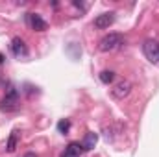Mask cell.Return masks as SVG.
<instances>
[{"mask_svg": "<svg viewBox=\"0 0 159 157\" xmlns=\"http://www.w3.org/2000/svg\"><path fill=\"white\" fill-rule=\"evenodd\" d=\"M122 44H124V37L120 34H109L100 41V50L102 52H111V50L120 48Z\"/></svg>", "mask_w": 159, "mask_h": 157, "instance_id": "obj_2", "label": "cell"}, {"mask_svg": "<svg viewBox=\"0 0 159 157\" xmlns=\"http://www.w3.org/2000/svg\"><path fill=\"white\" fill-rule=\"evenodd\" d=\"M24 157H37V155H35V154H26Z\"/></svg>", "mask_w": 159, "mask_h": 157, "instance_id": "obj_14", "label": "cell"}, {"mask_svg": "<svg viewBox=\"0 0 159 157\" xmlns=\"http://www.w3.org/2000/svg\"><path fill=\"white\" fill-rule=\"evenodd\" d=\"M17 142H19V131H11L9 139H7V144H6V152H15L17 150Z\"/></svg>", "mask_w": 159, "mask_h": 157, "instance_id": "obj_9", "label": "cell"}, {"mask_svg": "<svg viewBox=\"0 0 159 157\" xmlns=\"http://www.w3.org/2000/svg\"><path fill=\"white\" fill-rule=\"evenodd\" d=\"M67 152H70V154H76V155H80V154L83 152V148H81V144H80V142H70V144L67 146Z\"/></svg>", "mask_w": 159, "mask_h": 157, "instance_id": "obj_12", "label": "cell"}, {"mask_svg": "<svg viewBox=\"0 0 159 157\" xmlns=\"http://www.w3.org/2000/svg\"><path fill=\"white\" fill-rule=\"evenodd\" d=\"M0 63H4V56L2 54H0Z\"/></svg>", "mask_w": 159, "mask_h": 157, "instance_id": "obj_15", "label": "cell"}, {"mask_svg": "<svg viewBox=\"0 0 159 157\" xmlns=\"http://www.w3.org/2000/svg\"><path fill=\"white\" fill-rule=\"evenodd\" d=\"M143 52H144V56H146L148 61L159 63V43H156V41H146L143 44Z\"/></svg>", "mask_w": 159, "mask_h": 157, "instance_id": "obj_3", "label": "cell"}, {"mask_svg": "<svg viewBox=\"0 0 159 157\" xmlns=\"http://www.w3.org/2000/svg\"><path fill=\"white\" fill-rule=\"evenodd\" d=\"M61 157H80V155H76V154H70V152H67V150H65Z\"/></svg>", "mask_w": 159, "mask_h": 157, "instance_id": "obj_13", "label": "cell"}, {"mask_svg": "<svg viewBox=\"0 0 159 157\" xmlns=\"http://www.w3.org/2000/svg\"><path fill=\"white\" fill-rule=\"evenodd\" d=\"M11 52L17 57H26L28 56V46H26V43L20 37H13V41H11Z\"/></svg>", "mask_w": 159, "mask_h": 157, "instance_id": "obj_6", "label": "cell"}, {"mask_svg": "<svg viewBox=\"0 0 159 157\" xmlns=\"http://www.w3.org/2000/svg\"><path fill=\"white\" fill-rule=\"evenodd\" d=\"M115 22V13H102V15H98L96 19H94V28H98V30H106V28H109L111 24Z\"/></svg>", "mask_w": 159, "mask_h": 157, "instance_id": "obj_5", "label": "cell"}, {"mask_svg": "<svg viewBox=\"0 0 159 157\" xmlns=\"http://www.w3.org/2000/svg\"><path fill=\"white\" fill-rule=\"evenodd\" d=\"M17 107H19V92L15 87H9V91L6 92V96L0 102V109L9 113V111H15Z\"/></svg>", "mask_w": 159, "mask_h": 157, "instance_id": "obj_1", "label": "cell"}, {"mask_svg": "<svg viewBox=\"0 0 159 157\" xmlns=\"http://www.w3.org/2000/svg\"><path fill=\"white\" fill-rule=\"evenodd\" d=\"M28 20H30V26H32L35 32H44V30H48V24L41 19L37 13H30V15H28Z\"/></svg>", "mask_w": 159, "mask_h": 157, "instance_id": "obj_7", "label": "cell"}, {"mask_svg": "<svg viewBox=\"0 0 159 157\" xmlns=\"http://www.w3.org/2000/svg\"><path fill=\"white\" fill-rule=\"evenodd\" d=\"M113 79H115V72H113V70H104V72H100V81H102V83L109 85V83H113Z\"/></svg>", "mask_w": 159, "mask_h": 157, "instance_id": "obj_10", "label": "cell"}, {"mask_svg": "<svg viewBox=\"0 0 159 157\" xmlns=\"http://www.w3.org/2000/svg\"><path fill=\"white\" fill-rule=\"evenodd\" d=\"M96 141H98V135H96V133H87V135L83 137V141H81V148H83V152L93 150V148L96 146Z\"/></svg>", "mask_w": 159, "mask_h": 157, "instance_id": "obj_8", "label": "cell"}, {"mask_svg": "<svg viewBox=\"0 0 159 157\" xmlns=\"http://www.w3.org/2000/svg\"><path fill=\"white\" fill-rule=\"evenodd\" d=\"M129 92H131V83H129L128 79H122V81H119V83L111 89V94H113L115 98H119V100L126 98Z\"/></svg>", "mask_w": 159, "mask_h": 157, "instance_id": "obj_4", "label": "cell"}, {"mask_svg": "<svg viewBox=\"0 0 159 157\" xmlns=\"http://www.w3.org/2000/svg\"><path fill=\"white\" fill-rule=\"evenodd\" d=\"M69 129H70V120H67V118H65V120H59V122H57V131H59V133L67 135V133H69Z\"/></svg>", "mask_w": 159, "mask_h": 157, "instance_id": "obj_11", "label": "cell"}]
</instances>
